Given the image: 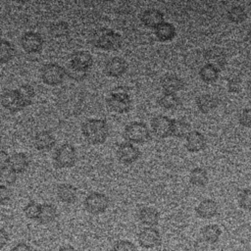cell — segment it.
I'll return each instance as SVG.
<instances>
[{"label":"cell","instance_id":"cell-1","mask_svg":"<svg viewBox=\"0 0 251 251\" xmlns=\"http://www.w3.org/2000/svg\"><path fill=\"white\" fill-rule=\"evenodd\" d=\"M81 132L88 143L102 144L108 138L109 126L103 119H88L81 125Z\"/></svg>","mask_w":251,"mask_h":251},{"label":"cell","instance_id":"cell-2","mask_svg":"<svg viewBox=\"0 0 251 251\" xmlns=\"http://www.w3.org/2000/svg\"><path fill=\"white\" fill-rule=\"evenodd\" d=\"M92 43L99 49L105 51H116L121 48L123 37L119 32L113 29L100 28L94 33Z\"/></svg>","mask_w":251,"mask_h":251},{"label":"cell","instance_id":"cell-3","mask_svg":"<svg viewBox=\"0 0 251 251\" xmlns=\"http://www.w3.org/2000/svg\"><path fill=\"white\" fill-rule=\"evenodd\" d=\"M108 108L115 113L125 114L131 108V98L127 92L121 86L113 89L106 99Z\"/></svg>","mask_w":251,"mask_h":251},{"label":"cell","instance_id":"cell-4","mask_svg":"<svg viewBox=\"0 0 251 251\" xmlns=\"http://www.w3.org/2000/svg\"><path fill=\"white\" fill-rule=\"evenodd\" d=\"M124 137L129 143L141 144L147 142L151 133L148 126L142 122H131L126 126L124 130Z\"/></svg>","mask_w":251,"mask_h":251},{"label":"cell","instance_id":"cell-5","mask_svg":"<svg viewBox=\"0 0 251 251\" xmlns=\"http://www.w3.org/2000/svg\"><path fill=\"white\" fill-rule=\"evenodd\" d=\"M66 70L56 63H47L40 69V77L48 85L56 86L65 80Z\"/></svg>","mask_w":251,"mask_h":251},{"label":"cell","instance_id":"cell-6","mask_svg":"<svg viewBox=\"0 0 251 251\" xmlns=\"http://www.w3.org/2000/svg\"><path fill=\"white\" fill-rule=\"evenodd\" d=\"M75 162L76 151L75 148L70 143H65L61 145L54 154V163L57 168H72L75 166Z\"/></svg>","mask_w":251,"mask_h":251},{"label":"cell","instance_id":"cell-7","mask_svg":"<svg viewBox=\"0 0 251 251\" xmlns=\"http://www.w3.org/2000/svg\"><path fill=\"white\" fill-rule=\"evenodd\" d=\"M110 200L108 196L101 192H90L84 199V208L92 215H99L104 213L109 207Z\"/></svg>","mask_w":251,"mask_h":251},{"label":"cell","instance_id":"cell-8","mask_svg":"<svg viewBox=\"0 0 251 251\" xmlns=\"http://www.w3.org/2000/svg\"><path fill=\"white\" fill-rule=\"evenodd\" d=\"M1 105L11 113H16L22 111L26 107L25 103L20 96L17 89L6 90L1 94L0 97Z\"/></svg>","mask_w":251,"mask_h":251},{"label":"cell","instance_id":"cell-9","mask_svg":"<svg viewBox=\"0 0 251 251\" xmlns=\"http://www.w3.org/2000/svg\"><path fill=\"white\" fill-rule=\"evenodd\" d=\"M21 46L26 53H38L43 47V38L35 31H26L21 37Z\"/></svg>","mask_w":251,"mask_h":251},{"label":"cell","instance_id":"cell-10","mask_svg":"<svg viewBox=\"0 0 251 251\" xmlns=\"http://www.w3.org/2000/svg\"><path fill=\"white\" fill-rule=\"evenodd\" d=\"M173 120L164 115H158L151 121L153 133L160 138H167L172 135Z\"/></svg>","mask_w":251,"mask_h":251},{"label":"cell","instance_id":"cell-11","mask_svg":"<svg viewBox=\"0 0 251 251\" xmlns=\"http://www.w3.org/2000/svg\"><path fill=\"white\" fill-rule=\"evenodd\" d=\"M139 157V149L127 141L121 143L117 148V158L121 163L125 165H130L134 163L138 160Z\"/></svg>","mask_w":251,"mask_h":251},{"label":"cell","instance_id":"cell-12","mask_svg":"<svg viewBox=\"0 0 251 251\" xmlns=\"http://www.w3.org/2000/svg\"><path fill=\"white\" fill-rule=\"evenodd\" d=\"M138 243L141 247L150 249L161 244V234L155 227H144L138 233Z\"/></svg>","mask_w":251,"mask_h":251},{"label":"cell","instance_id":"cell-13","mask_svg":"<svg viewBox=\"0 0 251 251\" xmlns=\"http://www.w3.org/2000/svg\"><path fill=\"white\" fill-rule=\"evenodd\" d=\"M204 58L207 64L212 65L219 71L223 70L226 65V56L223 49L217 46H213L208 48L204 52Z\"/></svg>","mask_w":251,"mask_h":251},{"label":"cell","instance_id":"cell-14","mask_svg":"<svg viewBox=\"0 0 251 251\" xmlns=\"http://www.w3.org/2000/svg\"><path fill=\"white\" fill-rule=\"evenodd\" d=\"M127 70V63L122 57H113L109 59L104 66V74L112 77L122 76Z\"/></svg>","mask_w":251,"mask_h":251},{"label":"cell","instance_id":"cell-15","mask_svg":"<svg viewBox=\"0 0 251 251\" xmlns=\"http://www.w3.org/2000/svg\"><path fill=\"white\" fill-rule=\"evenodd\" d=\"M69 65L76 69L88 72L93 65L92 55L88 51H84V50L76 51L71 55Z\"/></svg>","mask_w":251,"mask_h":251},{"label":"cell","instance_id":"cell-16","mask_svg":"<svg viewBox=\"0 0 251 251\" xmlns=\"http://www.w3.org/2000/svg\"><path fill=\"white\" fill-rule=\"evenodd\" d=\"M140 21L146 27L156 28L164 23V14L158 9L149 8L141 13Z\"/></svg>","mask_w":251,"mask_h":251},{"label":"cell","instance_id":"cell-17","mask_svg":"<svg viewBox=\"0 0 251 251\" xmlns=\"http://www.w3.org/2000/svg\"><path fill=\"white\" fill-rule=\"evenodd\" d=\"M161 87L164 93H175L180 91L184 87V82L181 77L176 75L168 74L161 78Z\"/></svg>","mask_w":251,"mask_h":251},{"label":"cell","instance_id":"cell-18","mask_svg":"<svg viewBox=\"0 0 251 251\" xmlns=\"http://www.w3.org/2000/svg\"><path fill=\"white\" fill-rule=\"evenodd\" d=\"M56 144L54 135L47 130H41L37 132L33 138V145L38 151L51 150Z\"/></svg>","mask_w":251,"mask_h":251},{"label":"cell","instance_id":"cell-19","mask_svg":"<svg viewBox=\"0 0 251 251\" xmlns=\"http://www.w3.org/2000/svg\"><path fill=\"white\" fill-rule=\"evenodd\" d=\"M218 209L219 207L215 200L204 199L195 208V213L199 218L209 220L218 214Z\"/></svg>","mask_w":251,"mask_h":251},{"label":"cell","instance_id":"cell-20","mask_svg":"<svg viewBox=\"0 0 251 251\" xmlns=\"http://www.w3.org/2000/svg\"><path fill=\"white\" fill-rule=\"evenodd\" d=\"M206 146L205 136L198 130H191L186 136L185 147L189 152L195 153L203 150Z\"/></svg>","mask_w":251,"mask_h":251},{"label":"cell","instance_id":"cell-21","mask_svg":"<svg viewBox=\"0 0 251 251\" xmlns=\"http://www.w3.org/2000/svg\"><path fill=\"white\" fill-rule=\"evenodd\" d=\"M138 219L144 226L153 227L157 226L160 219V214L154 207H143L138 212Z\"/></svg>","mask_w":251,"mask_h":251},{"label":"cell","instance_id":"cell-22","mask_svg":"<svg viewBox=\"0 0 251 251\" xmlns=\"http://www.w3.org/2000/svg\"><path fill=\"white\" fill-rule=\"evenodd\" d=\"M76 188L70 183H61L57 186V196L64 203H74L76 200Z\"/></svg>","mask_w":251,"mask_h":251},{"label":"cell","instance_id":"cell-23","mask_svg":"<svg viewBox=\"0 0 251 251\" xmlns=\"http://www.w3.org/2000/svg\"><path fill=\"white\" fill-rule=\"evenodd\" d=\"M29 162L27 156L23 152H17L14 153L12 156H10V162H9V168L12 169L16 174H22L25 172L28 168Z\"/></svg>","mask_w":251,"mask_h":251},{"label":"cell","instance_id":"cell-24","mask_svg":"<svg viewBox=\"0 0 251 251\" xmlns=\"http://www.w3.org/2000/svg\"><path fill=\"white\" fill-rule=\"evenodd\" d=\"M201 237L204 241L210 244L217 243L220 239V236L222 234L221 227L216 224H210L206 225L201 228Z\"/></svg>","mask_w":251,"mask_h":251},{"label":"cell","instance_id":"cell-25","mask_svg":"<svg viewBox=\"0 0 251 251\" xmlns=\"http://www.w3.org/2000/svg\"><path fill=\"white\" fill-rule=\"evenodd\" d=\"M196 107L198 110L203 113L207 114L213 111L218 106V100L216 97L210 94H201L196 98Z\"/></svg>","mask_w":251,"mask_h":251},{"label":"cell","instance_id":"cell-26","mask_svg":"<svg viewBox=\"0 0 251 251\" xmlns=\"http://www.w3.org/2000/svg\"><path fill=\"white\" fill-rule=\"evenodd\" d=\"M176 27L173 24L164 22L155 28V35L158 40L165 42L174 39L176 36Z\"/></svg>","mask_w":251,"mask_h":251},{"label":"cell","instance_id":"cell-27","mask_svg":"<svg viewBox=\"0 0 251 251\" xmlns=\"http://www.w3.org/2000/svg\"><path fill=\"white\" fill-rule=\"evenodd\" d=\"M57 217V210L52 204L45 203L41 205L40 213L37 218V222L41 225H47L55 221Z\"/></svg>","mask_w":251,"mask_h":251},{"label":"cell","instance_id":"cell-28","mask_svg":"<svg viewBox=\"0 0 251 251\" xmlns=\"http://www.w3.org/2000/svg\"><path fill=\"white\" fill-rule=\"evenodd\" d=\"M158 103L166 110H176L181 105V100L175 93H164L158 99Z\"/></svg>","mask_w":251,"mask_h":251},{"label":"cell","instance_id":"cell-29","mask_svg":"<svg viewBox=\"0 0 251 251\" xmlns=\"http://www.w3.org/2000/svg\"><path fill=\"white\" fill-rule=\"evenodd\" d=\"M208 180L207 171L203 168H194L189 173V182L195 186H204L208 183Z\"/></svg>","mask_w":251,"mask_h":251},{"label":"cell","instance_id":"cell-30","mask_svg":"<svg viewBox=\"0 0 251 251\" xmlns=\"http://www.w3.org/2000/svg\"><path fill=\"white\" fill-rule=\"evenodd\" d=\"M190 125L186 121L182 119L173 120V127H172V135L176 138H183L188 135L190 132Z\"/></svg>","mask_w":251,"mask_h":251},{"label":"cell","instance_id":"cell-31","mask_svg":"<svg viewBox=\"0 0 251 251\" xmlns=\"http://www.w3.org/2000/svg\"><path fill=\"white\" fill-rule=\"evenodd\" d=\"M220 71L213 67L212 65L205 64L199 70V76L200 78L206 83H213L219 77Z\"/></svg>","mask_w":251,"mask_h":251},{"label":"cell","instance_id":"cell-32","mask_svg":"<svg viewBox=\"0 0 251 251\" xmlns=\"http://www.w3.org/2000/svg\"><path fill=\"white\" fill-rule=\"evenodd\" d=\"M16 54L14 45L5 39H0V63L10 62Z\"/></svg>","mask_w":251,"mask_h":251},{"label":"cell","instance_id":"cell-33","mask_svg":"<svg viewBox=\"0 0 251 251\" xmlns=\"http://www.w3.org/2000/svg\"><path fill=\"white\" fill-rule=\"evenodd\" d=\"M226 16L230 22H232L234 24H240L246 20L247 13L242 6L236 5V6H232L227 11Z\"/></svg>","mask_w":251,"mask_h":251},{"label":"cell","instance_id":"cell-34","mask_svg":"<svg viewBox=\"0 0 251 251\" xmlns=\"http://www.w3.org/2000/svg\"><path fill=\"white\" fill-rule=\"evenodd\" d=\"M17 90H18L20 96L22 97V99L24 100V102L25 103L26 107L28 105H30L32 102V99L35 96L34 88L30 84L25 83V84H22Z\"/></svg>","mask_w":251,"mask_h":251},{"label":"cell","instance_id":"cell-35","mask_svg":"<svg viewBox=\"0 0 251 251\" xmlns=\"http://www.w3.org/2000/svg\"><path fill=\"white\" fill-rule=\"evenodd\" d=\"M238 205L243 210L251 212V186L241 190L238 195Z\"/></svg>","mask_w":251,"mask_h":251},{"label":"cell","instance_id":"cell-36","mask_svg":"<svg viewBox=\"0 0 251 251\" xmlns=\"http://www.w3.org/2000/svg\"><path fill=\"white\" fill-rule=\"evenodd\" d=\"M17 180V174L10 168L0 170V183L2 185H12Z\"/></svg>","mask_w":251,"mask_h":251},{"label":"cell","instance_id":"cell-37","mask_svg":"<svg viewBox=\"0 0 251 251\" xmlns=\"http://www.w3.org/2000/svg\"><path fill=\"white\" fill-rule=\"evenodd\" d=\"M70 31L69 25L65 22H57L53 23L50 25V34L56 37H61V36H66L68 35Z\"/></svg>","mask_w":251,"mask_h":251},{"label":"cell","instance_id":"cell-38","mask_svg":"<svg viewBox=\"0 0 251 251\" xmlns=\"http://www.w3.org/2000/svg\"><path fill=\"white\" fill-rule=\"evenodd\" d=\"M40 209H41L40 204L36 203L35 201H30L25 206L24 213L26 218L30 220H37L40 213Z\"/></svg>","mask_w":251,"mask_h":251},{"label":"cell","instance_id":"cell-39","mask_svg":"<svg viewBox=\"0 0 251 251\" xmlns=\"http://www.w3.org/2000/svg\"><path fill=\"white\" fill-rule=\"evenodd\" d=\"M65 70H66L67 76H69L70 78H72L74 80H76V81L83 80L87 76V75H88V72L76 69V68H75V67H73V66H71L69 64H68V66H67V68Z\"/></svg>","mask_w":251,"mask_h":251},{"label":"cell","instance_id":"cell-40","mask_svg":"<svg viewBox=\"0 0 251 251\" xmlns=\"http://www.w3.org/2000/svg\"><path fill=\"white\" fill-rule=\"evenodd\" d=\"M113 251H137L136 246L129 240H119L113 246Z\"/></svg>","mask_w":251,"mask_h":251},{"label":"cell","instance_id":"cell-41","mask_svg":"<svg viewBox=\"0 0 251 251\" xmlns=\"http://www.w3.org/2000/svg\"><path fill=\"white\" fill-rule=\"evenodd\" d=\"M227 90L231 93H238L242 89V80L238 76H231L226 83Z\"/></svg>","mask_w":251,"mask_h":251},{"label":"cell","instance_id":"cell-42","mask_svg":"<svg viewBox=\"0 0 251 251\" xmlns=\"http://www.w3.org/2000/svg\"><path fill=\"white\" fill-rule=\"evenodd\" d=\"M239 124L245 127L251 128V108H245L238 117Z\"/></svg>","mask_w":251,"mask_h":251},{"label":"cell","instance_id":"cell-43","mask_svg":"<svg viewBox=\"0 0 251 251\" xmlns=\"http://www.w3.org/2000/svg\"><path fill=\"white\" fill-rule=\"evenodd\" d=\"M12 197V191L6 185L0 184V205H6Z\"/></svg>","mask_w":251,"mask_h":251},{"label":"cell","instance_id":"cell-44","mask_svg":"<svg viewBox=\"0 0 251 251\" xmlns=\"http://www.w3.org/2000/svg\"><path fill=\"white\" fill-rule=\"evenodd\" d=\"M9 162H10L9 154L6 151L0 149V170L7 168L9 166Z\"/></svg>","mask_w":251,"mask_h":251},{"label":"cell","instance_id":"cell-45","mask_svg":"<svg viewBox=\"0 0 251 251\" xmlns=\"http://www.w3.org/2000/svg\"><path fill=\"white\" fill-rule=\"evenodd\" d=\"M9 241V235L7 231L3 228H0V249H2L4 246L7 245Z\"/></svg>","mask_w":251,"mask_h":251},{"label":"cell","instance_id":"cell-46","mask_svg":"<svg viewBox=\"0 0 251 251\" xmlns=\"http://www.w3.org/2000/svg\"><path fill=\"white\" fill-rule=\"evenodd\" d=\"M11 251H32V250H31V247L28 244H26L25 242H20V243H17L12 248Z\"/></svg>","mask_w":251,"mask_h":251},{"label":"cell","instance_id":"cell-47","mask_svg":"<svg viewBox=\"0 0 251 251\" xmlns=\"http://www.w3.org/2000/svg\"><path fill=\"white\" fill-rule=\"evenodd\" d=\"M58 251H75V249L73 246H71V245H67V246L60 247Z\"/></svg>","mask_w":251,"mask_h":251},{"label":"cell","instance_id":"cell-48","mask_svg":"<svg viewBox=\"0 0 251 251\" xmlns=\"http://www.w3.org/2000/svg\"><path fill=\"white\" fill-rule=\"evenodd\" d=\"M247 39H248V41L251 43V29H249V31H248V33H247Z\"/></svg>","mask_w":251,"mask_h":251}]
</instances>
